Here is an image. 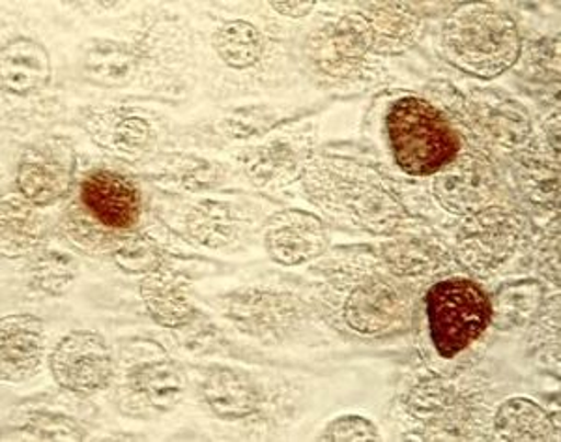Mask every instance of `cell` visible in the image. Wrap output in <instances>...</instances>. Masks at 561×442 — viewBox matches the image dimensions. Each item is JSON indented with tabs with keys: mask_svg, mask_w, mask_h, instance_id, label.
<instances>
[{
	"mask_svg": "<svg viewBox=\"0 0 561 442\" xmlns=\"http://www.w3.org/2000/svg\"><path fill=\"white\" fill-rule=\"evenodd\" d=\"M444 49L455 66L492 78L517 60L520 39L507 15L476 4L449 18L444 29Z\"/></svg>",
	"mask_w": 561,
	"mask_h": 442,
	"instance_id": "obj_1",
	"label": "cell"
},
{
	"mask_svg": "<svg viewBox=\"0 0 561 442\" xmlns=\"http://www.w3.org/2000/svg\"><path fill=\"white\" fill-rule=\"evenodd\" d=\"M386 126L397 163L414 177L436 173L459 150L454 128L420 98H402L393 103Z\"/></svg>",
	"mask_w": 561,
	"mask_h": 442,
	"instance_id": "obj_2",
	"label": "cell"
},
{
	"mask_svg": "<svg viewBox=\"0 0 561 442\" xmlns=\"http://www.w3.org/2000/svg\"><path fill=\"white\" fill-rule=\"evenodd\" d=\"M427 317L436 351L444 359H454L485 330L491 321V301L468 280L436 283L428 291Z\"/></svg>",
	"mask_w": 561,
	"mask_h": 442,
	"instance_id": "obj_3",
	"label": "cell"
},
{
	"mask_svg": "<svg viewBox=\"0 0 561 442\" xmlns=\"http://www.w3.org/2000/svg\"><path fill=\"white\" fill-rule=\"evenodd\" d=\"M51 370L58 385L89 394L108 385L113 377V356L102 336L71 332L53 351Z\"/></svg>",
	"mask_w": 561,
	"mask_h": 442,
	"instance_id": "obj_4",
	"label": "cell"
},
{
	"mask_svg": "<svg viewBox=\"0 0 561 442\" xmlns=\"http://www.w3.org/2000/svg\"><path fill=\"white\" fill-rule=\"evenodd\" d=\"M73 169V148L62 139H49L33 145L23 152L18 184L26 200L36 205H49L68 193Z\"/></svg>",
	"mask_w": 561,
	"mask_h": 442,
	"instance_id": "obj_5",
	"label": "cell"
},
{
	"mask_svg": "<svg viewBox=\"0 0 561 442\" xmlns=\"http://www.w3.org/2000/svg\"><path fill=\"white\" fill-rule=\"evenodd\" d=\"M81 201L94 218L113 229H128L139 219V190L122 174L111 171L90 173L81 184Z\"/></svg>",
	"mask_w": 561,
	"mask_h": 442,
	"instance_id": "obj_6",
	"label": "cell"
},
{
	"mask_svg": "<svg viewBox=\"0 0 561 442\" xmlns=\"http://www.w3.org/2000/svg\"><path fill=\"white\" fill-rule=\"evenodd\" d=\"M2 378L25 381L44 354V322L33 315H10L2 319Z\"/></svg>",
	"mask_w": 561,
	"mask_h": 442,
	"instance_id": "obj_7",
	"label": "cell"
},
{
	"mask_svg": "<svg viewBox=\"0 0 561 442\" xmlns=\"http://www.w3.org/2000/svg\"><path fill=\"white\" fill-rule=\"evenodd\" d=\"M203 394L208 407L225 420L249 417L261 404V394L251 377L229 367L211 372L203 385Z\"/></svg>",
	"mask_w": 561,
	"mask_h": 442,
	"instance_id": "obj_8",
	"label": "cell"
},
{
	"mask_svg": "<svg viewBox=\"0 0 561 442\" xmlns=\"http://www.w3.org/2000/svg\"><path fill=\"white\" fill-rule=\"evenodd\" d=\"M51 78L49 55L33 39H15L2 49V84L15 94L44 89Z\"/></svg>",
	"mask_w": 561,
	"mask_h": 442,
	"instance_id": "obj_9",
	"label": "cell"
},
{
	"mask_svg": "<svg viewBox=\"0 0 561 442\" xmlns=\"http://www.w3.org/2000/svg\"><path fill=\"white\" fill-rule=\"evenodd\" d=\"M324 235L317 219H293L280 224L268 238L270 251L280 263L294 264L306 261L322 248Z\"/></svg>",
	"mask_w": 561,
	"mask_h": 442,
	"instance_id": "obj_10",
	"label": "cell"
},
{
	"mask_svg": "<svg viewBox=\"0 0 561 442\" xmlns=\"http://www.w3.org/2000/svg\"><path fill=\"white\" fill-rule=\"evenodd\" d=\"M134 386L148 399V404L161 410L173 409L184 394V375L180 367L169 360L152 362L137 367Z\"/></svg>",
	"mask_w": 561,
	"mask_h": 442,
	"instance_id": "obj_11",
	"label": "cell"
},
{
	"mask_svg": "<svg viewBox=\"0 0 561 442\" xmlns=\"http://www.w3.org/2000/svg\"><path fill=\"white\" fill-rule=\"evenodd\" d=\"M496 431L505 441H542L552 433L547 412L528 399H511L496 417Z\"/></svg>",
	"mask_w": 561,
	"mask_h": 442,
	"instance_id": "obj_12",
	"label": "cell"
},
{
	"mask_svg": "<svg viewBox=\"0 0 561 442\" xmlns=\"http://www.w3.org/2000/svg\"><path fill=\"white\" fill-rule=\"evenodd\" d=\"M214 45L219 57L232 68L255 65L264 49L261 34L255 26L249 25L245 21L225 23L214 36Z\"/></svg>",
	"mask_w": 561,
	"mask_h": 442,
	"instance_id": "obj_13",
	"label": "cell"
},
{
	"mask_svg": "<svg viewBox=\"0 0 561 442\" xmlns=\"http://www.w3.org/2000/svg\"><path fill=\"white\" fill-rule=\"evenodd\" d=\"M541 287L534 282L513 283L502 288L491 304V319L500 328L518 327L536 314Z\"/></svg>",
	"mask_w": 561,
	"mask_h": 442,
	"instance_id": "obj_14",
	"label": "cell"
},
{
	"mask_svg": "<svg viewBox=\"0 0 561 442\" xmlns=\"http://www.w3.org/2000/svg\"><path fill=\"white\" fill-rule=\"evenodd\" d=\"M142 293L153 319L167 327H176L184 322L192 311L184 291L173 277H153L145 285Z\"/></svg>",
	"mask_w": 561,
	"mask_h": 442,
	"instance_id": "obj_15",
	"label": "cell"
},
{
	"mask_svg": "<svg viewBox=\"0 0 561 442\" xmlns=\"http://www.w3.org/2000/svg\"><path fill=\"white\" fill-rule=\"evenodd\" d=\"M84 70L100 84H118L131 71V58L118 45L100 44L87 55Z\"/></svg>",
	"mask_w": 561,
	"mask_h": 442,
	"instance_id": "obj_16",
	"label": "cell"
},
{
	"mask_svg": "<svg viewBox=\"0 0 561 442\" xmlns=\"http://www.w3.org/2000/svg\"><path fill=\"white\" fill-rule=\"evenodd\" d=\"M77 263L65 253H47L34 264V276L39 287L49 293H62L76 277Z\"/></svg>",
	"mask_w": 561,
	"mask_h": 442,
	"instance_id": "obj_17",
	"label": "cell"
},
{
	"mask_svg": "<svg viewBox=\"0 0 561 442\" xmlns=\"http://www.w3.org/2000/svg\"><path fill=\"white\" fill-rule=\"evenodd\" d=\"M4 222H2V240L7 246L10 240L12 243L4 248V253H21L20 250H25L31 243L36 242V224L33 222V216L26 211L21 208H12V216L8 218L4 214Z\"/></svg>",
	"mask_w": 561,
	"mask_h": 442,
	"instance_id": "obj_18",
	"label": "cell"
},
{
	"mask_svg": "<svg viewBox=\"0 0 561 442\" xmlns=\"http://www.w3.org/2000/svg\"><path fill=\"white\" fill-rule=\"evenodd\" d=\"M324 441H378L377 428L362 417H345L333 420L325 433Z\"/></svg>",
	"mask_w": 561,
	"mask_h": 442,
	"instance_id": "obj_19",
	"label": "cell"
},
{
	"mask_svg": "<svg viewBox=\"0 0 561 442\" xmlns=\"http://www.w3.org/2000/svg\"><path fill=\"white\" fill-rule=\"evenodd\" d=\"M116 261L121 263L122 269L131 270V272H147V270L158 269L160 256H158V251L153 250L152 243L134 240L118 251Z\"/></svg>",
	"mask_w": 561,
	"mask_h": 442,
	"instance_id": "obj_20",
	"label": "cell"
},
{
	"mask_svg": "<svg viewBox=\"0 0 561 442\" xmlns=\"http://www.w3.org/2000/svg\"><path fill=\"white\" fill-rule=\"evenodd\" d=\"M272 7L290 18H301L313 10L314 2H272Z\"/></svg>",
	"mask_w": 561,
	"mask_h": 442,
	"instance_id": "obj_21",
	"label": "cell"
}]
</instances>
